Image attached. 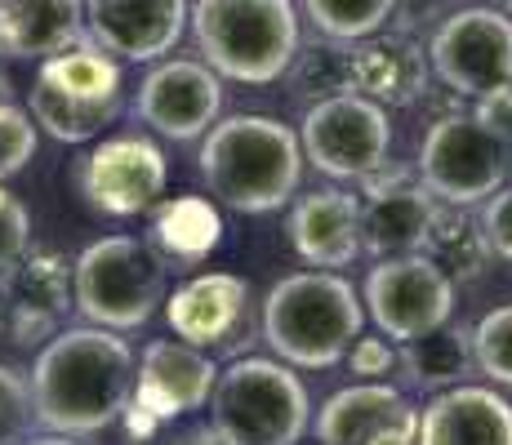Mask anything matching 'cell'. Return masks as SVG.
<instances>
[{
    "instance_id": "1",
    "label": "cell",
    "mask_w": 512,
    "mask_h": 445,
    "mask_svg": "<svg viewBox=\"0 0 512 445\" xmlns=\"http://www.w3.org/2000/svg\"><path fill=\"white\" fill-rule=\"evenodd\" d=\"M134 352L116 330L72 325L36 352V423L58 437H94L112 428L134 397Z\"/></svg>"
},
{
    "instance_id": "2",
    "label": "cell",
    "mask_w": 512,
    "mask_h": 445,
    "mask_svg": "<svg viewBox=\"0 0 512 445\" xmlns=\"http://www.w3.org/2000/svg\"><path fill=\"white\" fill-rule=\"evenodd\" d=\"M201 178L214 201L236 214L281 210L303 178V147L277 116H228L214 121L201 143Z\"/></svg>"
},
{
    "instance_id": "3",
    "label": "cell",
    "mask_w": 512,
    "mask_h": 445,
    "mask_svg": "<svg viewBox=\"0 0 512 445\" xmlns=\"http://www.w3.org/2000/svg\"><path fill=\"white\" fill-rule=\"evenodd\" d=\"M366 330V303L339 272H290L263 299V343L290 370H330Z\"/></svg>"
},
{
    "instance_id": "4",
    "label": "cell",
    "mask_w": 512,
    "mask_h": 445,
    "mask_svg": "<svg viewBox=\"0 0 512 445\" xmlns=\"http://www.w3.org/2000/svg\"><path fill=\"white\" fill-rule=\"evenodd\" d=\"M187 27L201 63L236 85H272L299 54V14L290 0H196Z\"/></svg>"
},
{
    "instance_id": "5",
    "label": "cell",
    "mask_w": 512,
    "mask_h": 445,
    "mask_svg": "<svg viewBox=\"0 0 512 445\" xmlns=\"http://www.w3.org/2000/svg\"><path fill=\"white\" fill-rule=\"evenodd\" d=\"M312 423L303 379L272 356H236L210 392V428L223 445H299Z\"/></svg>"
},
{
    "instance_id": "6",
    "label": "cell",
    "mask_w": 512,
    "mask_h": 445,
    "mask_svg": "<svg viewBox=\"0 0 512 445\" xmlns=\"http://www.w3.org/2000/svg\"><path fill=\"white\" fill-rule=\"evenodd\" d=\"M170 294V267L143 236H103L72 263V308L98 330H139Z\"/></svg>"
},
{
    "instance_id": "7",
    "label": "cell",
    "mask_w": 512,
    "mask_h": 445,
    "mask_svg": "<svg viewBox=\"0 0 512 445\" xmlns=\"http://www.w3.org/2000/svg\"><path fill=\"white\" fill-rule=\"evenodd\" d=\"M415 170L441 205H481L508 187V143L477 112H450L428 125Z\"/></svg>"
},
{
    "instance_id": "8",
    "label": "cell",
    "mask_w": 512,
    "mask_h": 445,
    "mask_svg": "<svg viewBox=\"0 0 512 445\" xmlns=\"http://www.w3.org/2000/svg\"><path fill=\"white\" fill-rule=\"evenodd\" d=\"M428 67L450 94L477 103L512 89V18L490 5L450 9L432 27Z\"/></svg>"
},
{
    "instance_id": "9",
    "label": "cell",
    "mask_w": 512,
    "mask_h": 445,
    "mask_svg": "<svg viewBox=\"0 0 512 445\" xmlns=\"http://www.w3.org/2000/svg\"><path fill=\"white\" fill-rule=\"evenodd\" d=\"M303 161L317 165L330 178H370L388 165L392 152V125L388 107L370 103L361 94H334L321 98L303 112L299 125Z\"/></svg>"
},
{
    "instance_id": "10",
    "label": "cell",
    "mask_w": 512,
    "mask_h": 445,
    "mask_svg": "<svg viewBox=\"0 0 512 445\" xmlns=\"http://www.w3.org/2000/svg\"><path fill=\"white\" fill-rule=\"evenodd\" d=\"M366 316L388 343H410L455 316V281L423 254L379 259L366 276Z\"/></svg>"
},
{
    "instance_id": "11",
    "label": "cell",
    "mask_w": 512,
    "mask_h": 445,
    "mask_svg": "<svg viewBox=\"0 0 512 445\" xmlns=\"http://www.w3.org/2000/svg\"><path fill=\"white\" fill-rule=\"evenodd\" d=\"M170 183L165 152L143 134H116L103 138L81 161V192L90 210L107 219H134V214L156 210Z\"/></svg>"
},
{
    "instance_id": "12",
    "label": "cell",
    "mask_w": 512,
    "mask_h": 445,
    "mask_svg": "<svg viewBox=\"0 0 512 445\" xmlns=\"http://www.w3.org/2000/svg\"><path fill=\"white\" fill-rule=\"evenodd\" d=\"M361 250L374 259H406L419 254L423 232L432 223L437 196L423 187L419 170L406 165H383L370 178H361Z\"/></svg>"
},
{
    "instance_id": "13",
    "label": "cell",
    "mask_w": 512,
    "mask_h": 445,
    "mask_svg": "<svg viewBox=\"0 0 512 445\" xmlns=\"http://www.w3.org/2000/svg\"><path fill=\"white\" fill-rule=\"evenodd\" d=\"M223 112V85L201 58H161L139 85L134 116L161 138L192 143L205 138Z\"/></svg>"
},
{
    "instance_id": "14",
    "label": "cell",
    "mask_w": 512,
    "mask_h": 445,
    "mask_svg": "<svg viewBox=\"0 0 512 445\" xmlns=\"http://www.w3.org/2000/svg\"><path fill=\"white\" fill-rule=\"evenodd\" d=\"M0 303L9 312V334L23 348L54 339L72 308V263L54 250H27L18 263L0 272Z\"/></svg>"
},
{
    "instance_id": "15",
    "label": "cell",
    "mask_w": 512,
    "mask_h": 445,
    "mask_svg": "<svg viewBox=\"0 0 512 445\" xmlns=\"http://www.w3.org/2000/svg\"><path fill=\"white\" fill-rule=\"evenodd\" d=\"M187 0H85V36L112 58L161 63L187 32Z\"/></svg>"
},
{
    "instance_id": "16",
    "label": "cell",
    "mask_w": 512,
    "mask_h": 445,
    "mask_svg": "<svg viewBox=\"0 0 512 445\" xmlns=\"http://www.w3.org/2000/svg\"><path fill=\"white\" fill-rule=\"evenodd\" d=\"M219 383V365L210 352L192 348L183 339H156L147 343L139 365H134V405L170 428L174 419L210 405V392Z\"/></svg>"
},
{
    "instance_id": "17",
    "label": "cell",
    "mask_w": 512,
    "mask_h": 445,
    "mask_svg": "<svg viewBox=\"0 0 512 445\" xmlns=\"http://www.w3.org/2000/svg\"><path fill=\"white\" fill-rule=\"evenodd\" d=\"M419 410L392 383H352L317 410L321 445H415Z\"/></svg>"
},
{
    "instance_id": "18",
    "label": "cell",
    "mask_w": 512,
    "mask_h": 445,
    "mask_svg": "<svg viewBox=\"0 0 512 445\" xmlns=\"http://www.w3.org/2000/svg\"><path fill=\"white\" fill-rule=\"evenodd\" d=\"M250 316V281L236 272H201L165 294V321L174 339L192 343L201 352L232 348Z\"/></svg>"
},
{
    "instance_id": "19",
    "label": "cell",
    "mask_w": 512,
    "mask_h": 445,
    "mask_svg": "<svg viewBox=\"0 0 512 445\" xmlns=\"http://www.w3.org/2000/svg\"><path fill=\"white\" fill-rule=\"evenodd\" d=\"M428 81H432L428 54L406 32H374L352 45L348 54V89L379 107L419 103Z\"/></svg>"
},
{
    "instance_id": "20",
    "label": "cell",
    "mask_w": 512,
    "mask_h": 445,
    "mask_svg": "<svg viewBox=\"0 0 512 445\" xmlns=\"http://www.w3.org/2000/svg\"><path fill=\"white\" fill-rule=\"evenodd\" d=\"M285 227H290L294 254L321 272H339L361 254V210L357 196L343 187H321V192L299 196Z\"/></svg>"
},
{
    "instance_id": "21",
    "label": "cell",
    "mask_w": 512,
    "mask_h": 445,
    "mask_svg": "<svg viewBox=\"0 0 512 445\" xmlns=\"http://www.w3.org/2000/svg\"><path fill=\"white\" fill-rule=\"evenodd\" d=\"M415 445H512V405L477 383L437 392L419 410Z\"/></svg>"
},
{
    "instance_id": "22",
    "label": "cell",
    "mask_w": 512,
    "mask_h": 445,
    "mask_svg": "<svg viewBox=\"0 0 512 445\" xmlns=\"http://www.w3.org/2000/svg\"><path fill=\"white\" fill-rule=\"evenodd\" d=\"M90 41L85 0H0V58H45Z\"/></svg>"
},
{
    "instance_id": "23",
    "label": "cell",
    "mask_w": 512,
    "mask_h": 445,
    "mask_svg": "<svg viewBox=\"0 0 512 445\" xmlns=\"http://www.w3.org/2000/svg\"><path fill=\"white\" fill-rule=\"evenodd\" d=\"M147 241L165 267H201L223 245V214L205 196H165L152 210Z\"/></svg>"
},
{
    "instance_id": "24",
    "label": "cell",
    "mask_w": 512,
    "mask_h": 445,
    "mask_svg": "<svg viewBox=\"0 0 512 445\" xmlns=\"http://www.w3.org/2000/svg\"><path fill=\"white\" fill-rule=\"evenodd\" d=\"M397 370L406 374L410 388L419 392H450L464 388L477 374V352H472V330L459 321H446L437 330L419 334V339L401 343L397 348Z\"/></svg>"
},
{
    "instance_id": "25",
    "label": "cell",
    "mask_w": 512,
    "mask_h": 445,
    "mask_svg": "<svg viewBox=\"0 0 512 445\" xmlns=\"http://www.w3.org/2000/svg\"><path fill=\"white\" fill-rule=\"evenodd\" d=\"M419 254L428 263H437L455 285L477 281V276L486 272V263L495 259L490 241H486V227H481L477 214H472L468 205H441V201H437V210H432V223H428V232H423Z\"/></svg>"
},
{
    "instance_id": "26",
    "label": "cell",
    "mask_w": 512,
    "mask_h": 445,
    "mask_svg": "<svg viewBox=\"0 0 512 445\" xmlns=\"http://www.w3.org/2000/svg\"><path fill=\"white\" fill-rule=\"evenodd\" d=\"M36 81L63 98H81V103H121V63L103 54L94 41H81L45 58L36 67Z\"/></svg>"
},
{
    "instance_id": "27",
    "label": "cell",
    "mask_w": 512,
    "mask_h": 445,
    "mask_svg": "<svg viewBox=\"0 0 512 445\" xmlns=\"http://www.w3.org/2000/svg\"><path fill=\"white\" fill-rule=\"evenodd\" d=\"M121 103H81V98H63L41 81H32L27 94V116L36 121V130H45L58 143H90L116 121Z\"/></svg>"
},
{
    "instance_id": "28",
    "label": "cell",
    "mask_w": 512,
    "mask_h": 445,
    "mask_svg": "<svg viewBox=\"0 0 512 445\" xmlns=\"http://www.w3.org/2000/svg\"><path fill=\"white\" fill-rule=\"evenodd\" d=\"M303 9H308L312 27H317L326 41L357 45L388 27L397 0H303Z\"/></svg>"
},
{
    "instance_id": "29",
    "label": "cell",
    "mask_w": 512,
    "mask_h": 445,
    "mask_svg": "<svg viewBox=\"0 0 512 445\" xmlns=\"http://www.w3.org/2000/svg\"><path fill=\"white\" fill-rule=\"evenodd\" d=\"M348 54H352V49H343L339 41L312 45L308 54H294L290 72H294L299 94H312V103L334 98V94H352V89H348Z\"/></svg>"
},
{
    "instance_id": "30",
    "label": "cell",
    "mask_w": 512,
    "mask_h": 445,
    "mask_svg": "<svg viewBox=\"0 0 512 445\" xmlns=\"http://www.w3.org/2000/svg\"><path fill=\"white\" fill-rule=\"evenodd\" d=\"M472 352H477V374H486L499 388H512V303L472 325Z\"/></svg>"
},
{
    "instance_id": "31",
    "label": "cell",
    "mask_w": 512,
    "mask_h": 445,
    "mask_svg": "<svg viewBox=\"0 0 512 445\" xmlns=\"http://www.w3.org/2000/svg\"><path fill=\"white\" fill-rule=\"evenodd\" d=\"M36 428V401L32 379L14 365H0V445H23L32 441Z\"/></svg>"
},
{
    "instance_id": "32",
    "label": "cell",
    "mask_w": 512,
    "mask_h": 445,
    "mask_svg": "<svg viewBox=\"0 0 512 445\" xmlns=\"http://www.w3.org/2000/svg\"><path fill=\"white\" fill-rule=\"evenodd\" d=\"M36 143H41V130H36L32 116L14 103H0V183L32 161Z\"/></svg>"
},
{
    "instance_id": "33",
    "label": "cell",
    "mask_w": 512,
    "mask_h": 445,
    "mask_svg": "<svg viewBox=\"0 0 512 445\" xmlns=\"http://www.w3.org/2000/svg\"><path fill=\"white\" fill-rule=\"evenodd\" d=\"M32 250V214L14 192L0 187V272Z\"/></svg>"
},
{
    "instance_id": "34",
    "label": "cell",
    "mask_w": 512,
    "mask_h": 445,
    "mask_svg": "<svg viewBox=\"0 0 512 445\" xmlns=\"http://www.w3.org/2000/svg\"><path fill=\"white\" fill-rule=\"evenodd\" d=\"M343 361L361 383H388V374L397 370V343H388L383 334H357Z\"/></svg>"
},
{
    "instance_id": "35",
    "label": "cell",
    "mask_w": 512,
    "mask_h": 445,
    "mask_svg": "<svg viewBox=\"0 0 512 445\" xmlns=\"http://www.w3.org/2000/svg\"><path fill=\"white\" fill-rule=\"evenodd\" d=\"M481 227H486V241H490V254L512 263V183L499 187L490 201H481Z\"/></svg>"
},
{
    "instance_id": "36",
    "label": "cell",
    "mask_w": 512,
    "mask_h": 445,
    "mask_svg": "<svg viewBox=\"0 0 512 445\" xmlns=\"http://www.w3.org/2000/svg\"><path fill=\"white\" fill-rule=\"evenodd\" d=\"M156 445H223V441L210 423H187V428H179V432H165Z\"/></svg>"
},
{
    "instance_id": "37",
    "label": "cell",
    "mask_w": 512,
    "mask_h": 445,
    "mask_svg": "<svg viewBox=\"0 0 512 445\" xmlns=\"http://www.w3.org/2000/svg\"><path fill=\"white\" fill-rule=\"evenodd\" d=\"M23 445H76V437H58V432H49V437H32Z\"/></svg>"
},
{
    "instance_id": "38",
    "label": "cell",
    "mask_w": 512,
    "mask_h": 445,
    "mask_svg": "<svg viewBox=\"0 0 512 445\" xmlns=\"http://www.w3.org/2000/svg\"><path fill=\"white\" fill-rule=\"evenodd\" d=\"M0 103H9V98H5V81H0Z\"/></svg>"
},
{
    "instance_id": "39",
    "label": "cell",
    "mask_w": 512,
    "mask_h": 445,
    "mask_svg": "<svg viewBox=\"0 0 512 445\" xmlns=\"http://www.w3.org/2000/svg\"><path fill=\"white\" fill-rule=\"evenodd\" d=\"M0 330H5V312H0Z\"/></svg>"
},
{
    "instance_id": "40",
    "label": "cell",
    "mask_w": 512,
    "mask_h": 445,
    "mask_svg": "<svg viewBox=\"0 0 512 445\" xmlns=\"http://www.w3.org/2000/svg\"><path fill=\"white\" fill-rule=\"evenodd\" d=\"M508 18H512V0H508Z\"/></svg>"
}]
</instances>
